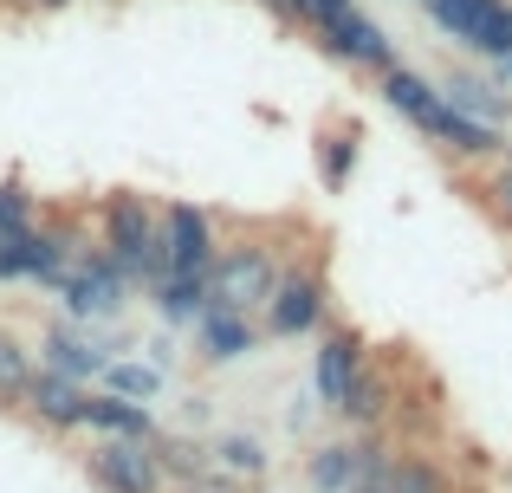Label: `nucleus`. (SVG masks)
Wrapping results in <instances>:
<instances>
[{
	"label": "nucleus",
	"mask_w": 512,
	"mask_h": 493,
	"mask_svg": "<svg viewBox=\"0 0 512 493\" xmlns=\"http://www.w3.org/2000/svg\"><path fill=\"white\" fill-rule=\"evenodd\" d=\"M85 422H98L111 435H130V442H150V416L137 403H124V396H85Z\"/></svg>",
	"instance_id": "9b49d317"
},
{
	"label": "nucleus",
	"mask_w": 512,
	"mask_h": 493,
	"mask_svg": "<svg viewBox=\"0 0 512 493\" xmlns=\"http://www.w3.org/2000/svg\"><path fill=\"white\" fill-rule=\"evenodd\" d=\"M441 98L454 104L461 117H474V124H487V130H500L506 124V91H493L487 78H467V72H454L448 85H435Z\"/></svg>",
	"instance_id": "0eeeda50"
},
{
	"label": "nucleus",
	"mask_w": 512,
	"mask_h": 493,
	"mask_svg": "<svg viewBox=\"0 0 512 493\" xmlns=\"http://www.w3.org/2000/svg\"><path fill=\"white\" fill-rule=\"evenodd\" d=\"M65 292H72V312H111L117 292H124V266H117V260H98V266H85V273H78Z\"/></svg>",
	"instance_id": "1a4fd4ad"
},
{
	"label": "nucleus",
	"mask_w": 512,
	"mask_h": 493,
	"mask_svg": "<svg viewBox=\"0 0 512 493\" xmlns=\"http://www.w3.org/2000/svg\"><path fill=\"white\" fill-rule=\"evenodd\" d=\"M350 377H357V344L325 338V351H318V390H325V403H344Z\"/></svg>",
	"instance_id": "ddd939ff"
},
{
	"label": "nucleus",
	"mask_w": 512,
	"mask_h": 493,
	"mask_svg": "<svg viewBox=\"0 0 512 493\" xmlns=\"http://www.w3.org/2000/svg\"><path fill=\"white\" fill-rule=\"evenodd\" d=\"M163 279V312L169 318H201L208 305V273H156Z\"/></svg>",
	"instance_id": "2eb2a0df"
},
{
	"label": "nucleus",
	"mask_w": 512,
	"mask_h": 493,
	"mask_svg": "<svg viewBox=\"0 0 512 493\" xmlns=\"http://www.w3.org/2000/svg\"><path fill=\"white\" fill-rule=\"evenodd\" d=\"M487 7H493V0H428L435 26H441L448 39H461V46H474V33H480V20H487Z\"/></svg>",
	"instance_id": "4468645a"
},
{
	"label": "nucleus",
	"mask_w": 512,
	"mask_h": 493,
	"mask_svg": "<svg viewBox=\"0 0 512 493\" xmlns=\"http://www.w3.org/2000/svg\"><path fill=\"white\" fill-rule=\"evenodd\" d=\"M350 474H357V455H350V448H325V455H318V468H312V481L325 487V493H344Z\"/></svg>",
	"instance_id": "a211bd4d"
},
{
	"label": "nucleus",
	"mask_w": 512,
	"mask_h": 493,
	"mask_svg": "<svg viewBox=\"0 0 512 493\" xmlns=\"http://www.w3.org/2000/svg\"><path fill=\"white\" fill-rule=\"evenodd\" d=\"M163 455H169V468H182V474H188V481L201 474V455H195V448H182V442H175V448H163Z\"/></svg>",
	"instance_id": "cd10ccee"
},
{
	"label": "nucleus",
	"mask_w": 512,
	"mask_h": 493,
	"mask_svg": "<svg viewBox=\"0 0 512 493\" xmlns=\"http://www.w3.org/2000/svg\"><path fill=\"white\" fill-rule=\"evenodd\" d=\"M13 228H33V221H26V195L7 182V189H0V234H13Z\"/></svg>",
	"instance_id": "b1692460"
},
{
	"label": "nucleus",
	"mask_w": 512,
	"mask_h": 493,
	"mask_svg": "<svg viewBox=\"0 0 512 493\" xmlns=\"http://www.w3.org/2000/svg\"><path fill=\"white\" fill-rule=\"evenodd\" d=\"M500 65H506V72H512V52H506V59H500Z\"/></svg>",
	"instance_id": "2f4dec72"
},
{
	"label": "nucleus",
	"mask_w": 512,
	"mask_h": 493,
	"mask_svg": "<svg viewBox=\"0 0 512 493\" xmlns=\"http://www.w3.org/2000/svg\"><path fill=\"white\" fill-rule=\"evenodd\" d=\"M273 279L279 273H273V253L266 247H234V253H221V260H208V305L247 318L253 305H266Z\"/></svg>",
	"instance_id": "f03ea898"
},
{
	"label": "nucleus",
	"mask_w": 512,
	"mask_h": 493,
	"mask_svg": "<svg viewBox=\"0 0 512 493\" xmlns=\"http://www.w3.org/2000/svg\"><path fill=\"white\" fill-rule=\"evenodd\" d=\"M221 461H227V468H260V448H253V442H240V435H234V442H221Z\"/></svg>",
	"instance_id": "bb28decb"
},
{
	"label": "nucleus",
	"mask_w": 512,
	"mask_h": 493,
	"mask_svg": "<svg viewBox=\"0 0 512 493\" xmlns=\"http://www.w3.org/2000/svg\"><path fill=\"white\" fill-rule=\"evenodd\" d=\"M474 52H487V59H506L512 52V7L506 0L487 7V20H480V33H474Z\"/></svg>",
	"instance_id": "dca6fc26"
},
{
	"label": "nucleus",
	"mask_w": 512,
	"mask_h": 493,
	"mask_svg": "<svg viewBox=\"0 0 512 493\" xmlns=\"http://www.w3.org/2000/svg\"><path fill=\"white\" fill-rule=\"evenodd\" d=\"M182 493H234V487H227V481H201V474H195V481H188Z\"/></svg>",
	"instance_id": "c756f323"
},
{
	"label": "nucleus",
	"mask_w": 512,
	"mask_h": 493,
	"mask_svg": "<svg viewBox=\"0 0 512 493\" xmlns=\"http://www.w3.org/2000/svg\"><path fill=\"white\" fill-rule=\"evenodd\" d=\"M357 493H383V487H357Z\"/></svg>",
	"instance_id": "7c9ffc66"
},
{
	"label": "nucleus",
	"mask_w": 512,
	"mask_h": 493,
	"mask_svg": "<svg viewBox=\"0 0 512 493\" xmlns=\"http://www.w3.org/2000/svg\"><path fill=\"white\" fill-rule=\"evenodd\" d=\"M156 234H163V273H208L214 260V221L201 215L195 202H175L163 221H156Z\"/></svg>",
	"instance_id": "7ed1b4c3"
},
{
	"label": "nucleus",
	"mask_w": 512,
	"mask_h": 493,
	"mask_svg": "<svg viewBox=\"0 0 512 493\" xmlns=\"http://www.w3.org/2000/svg\"><path fill=\"white\" fill-rule=\"evenodd\" d=\"M493 208H500V221H506V228H512V143H506V169H500V176H493Z\"/></svg>",
	"instance_id": "393cba45"
},
{
	"label": "nucleus",
	"mask_w": 512,
	"mask_h": 493,
	"mask_svg": "<svg viewBox=\"0 0 512 493\" xmlns=\"http://www.w3.org/2000/svg\"><path fill=\"white\" fill-rule=\"evenodd\" d=\"M111 390L117 396H156V370L150 364H117L111 370Z\"/></svg>",
	"instance_id": "4be33fe9"
},
{
	"label": "nucleus",
	"mask_w": 512,
	"mask_h": 493,
	"mask_svg": "<svg viewBox=\"0 0 512 493\" xmlns=\"http://www.w3.org/2000/svg\"><path fill=\"white\" fill-rule=\"evenodd\" d=\"M383 98L396 104L409 124L435 130V117H441V91L428 85V78H415V72H402V65H389V72H383Z\"/></svg>",
	"instance_id": "6e6552de"
},
{
	"label": "nucleus",
	"mask_w": 512,
	"mask_h": 493,
	"mask_svg": "<svg viewBox=\"0 0 512 493\" xmlns=\"http://www.w3.org/2000/svg\"><path fill=\"white\" fill-rule=\"evenodd\" d=\"M350 163H357V150H350L344 137H325V182H331V189L350 176Z\"/></svg>",
	"instance_id": "5701e85b"
},
{
	"label": "nucleus",
	"mask_w": 512,
	"mask_h": 493,
	"mask_svg": "<svg viewBox=\"0 0 512 493\" xmlns=\"http://www.w3.org/2000/svg\"><path fill=\"white\" fill-rule=\"evenodd\" d=\"M273 13H286V20H305V0H266Z\"/></svg>",
	"instance_id": "c85d7f7f"
},
{
	"label": "nucleus",
	"mask_w": 512,
	"mask_h": 493,
	"mask_svg": "<svg viewBox=\"0 0 512 493\" xmlns=\"http://www.w3.org/2000/svg\"><path fill=\"white\" fill-rule=\"evenodd\" d=\"M338 409H344V416H357V422H376V416H383V383L357 364V377H350V390H344Z\"/></svg>",
	"instance_id": "f3484780"
},
{
	"label": "nucleus",
	"mask_w": 512,
	"mask_h": 493,
	"mask_svg": "<svg viewBox=\"0 0 512 493\" xmlns=\"http://www.w3.org/2000/svg\"><path fill=\"white\" fill-rule=\"evenodd\" d=\"M318 33H325V39H331V52H338V59H350V65H370V72H389V65H396V52H389L383 26H376V20H363L357 7H350L344 20L318 26Z\"/></svg>",
	"instance_id": "20e7f679"
},
{
	"label": "nucleus",
	"mask_w": 512,
	"mask_h": 493,
	"mask_svg": "<svg viewBox=\"0 0 512 493\" xmlns=\"http://www.w3.org/2000/svg\"><path fill=\"white\" fill-rule=\"evenodd\" d=\"M26 396H33V409H39L46 422H59V429L85 422V396H78L72 377H33V383H26Z\"/></svg>",
	"instance_id": "9d476101"
},
{
	"label": "nucleus",
	"mask_w": 512,
	"mask_h": 493,
	"mask_svg": "<svg viewBox=\"0 0 512 493\" xmlns=\"http://www.w3.org/2000/svg\"><path fill=\"white\" fill-rule=\"evenodd\" d=\"M26 383H33V364H26V351L13 338H0V396H26Z\"/></svg>",
	"instance_id": "6ab92c4d"
},
{
	"label": "nucleus",
	"mask_w": 512,
	"mask_h": 493,
	"mask_svg": "<svg viewBox=\"0 0 512 493\" xmlns=\"http://www.w3.org/2000/svg\"><path fill=\"white\" fill-rule=\"evenodd\" d=\"M389 493H441V481L422 461H396V468H389Z\"/></svg>",
	"instance_id": "412c9836"
},
{
	"label": "nucleus",
	"mask_w": 512,
	"mask_h": 493,
	"mask_svg": "<svg viewBox=\"0 0 512 493\" xmlns=\"http://www.w3.org/2000/svg\"><path fill=\"white\" fill-rule=\"evenodd\" d=\"M104 241H111V260L124 273L156 279L163 273V234H156V215L143 208V195H111L104 208Z\"/></svg>",
	"instance_id": "f257e3e1"
},
{
	"label": "nucleus",
	"mask_w": 512,
	"mask_h": 493,
	"mask_svg": "<svg viewBox=\"0 0 512 493\" xmlns=\"http://www.w3.org/2000/svg\"><path fill=\"white\" fill-rule=\"evenodd\" d=\"M52 364H59V377H85V370H98L104 357L85 351V344H72L65 331H52Z\"/></svg>",
	"instance_id": "aec40b11"
},
{
	"label": "nucleus",
	"mask_w": 512,
	"mask_h": 493,
	"mask_svg": "<svg viewBox=\"0 0 512 493\" xmlns=\"http://www.w3.org/2000/svg\"><path fill=\"white\" fill-rule=\"evenodd\" d=\"M350 7H357V0H305V20H312V26H331V20H344Z\"/></svg>",
	"instance_id": "a878e982"
},
{
	"label": "nucleus",
	"mask_w": 512,
	"mask_h": 493,
	"mask_svg": "<svg viewBox=\"0 0 512 493\" xmlns=\"http://www.w3.org/2000/svg\"><path fill=\"white\" fill-rule=\"evenodd\" d=\"M266 305H273V331H312L318 312H325V286H318V273H292V279H273V292H266Z\"/></svg>",
	"instance_id": "423d86ee"
},
{
	"label": "nucleus",
	"mask_w": 512,
	"mask_h": 493,
	"mask_svg": "<svg viewBox=\"0 0 512 493\" xmlns=\"http://www.w3.org/2000/svg\"><path fill=\"white\" fill-rule=\"evenodd\" d=\"M201 338H208V351H214V357H240V351H253L247 318H240V312H221V305H201Z\"/></svg>",
	"instance_id": "f8f14e48"
},
{
	"label": "nucleus",
	"mask_w": 512,
	"mask_h": 493,
	"mask_svg": "<svg viewBox=\"0 0 512 493\" xmlns=\"http://www.w3.org/2000/svg\"><path fill=\"white\" fill-rule=\"evenodd\" d=\"M52 7H59V0H52Z\"/></svg>",
	"instance_id": "473e14b6"
},
{
	"label": "nucleus",
	"mask_w": 512,
	"mask_h": 493,
	"mask_svg": "<svg viewBox=\"0 0 512 493\" xmlns=\"http://www.w3.org/2000/svg\"><path fill=\"white\" fill-rule=\"evenodd\" d=\"M91 468H98V481L111 493H156V481H163V468H156V461L143 455V442H130V435L124 442H104Z\"/></svg>",
	"instance_id": "39448f33"
}]
</instances>
